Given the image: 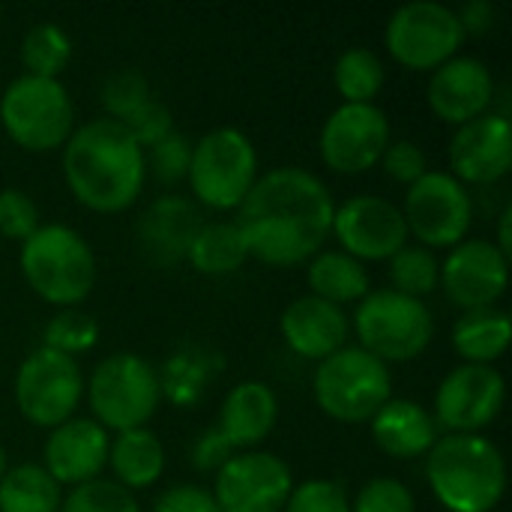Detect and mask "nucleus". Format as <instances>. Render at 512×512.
I'll return each instance as SVG.
<instances>
[{"mask_svg":"<svg viewBox=\"0 0 512 512\" xmlns=\"http://www.w3.org/2000/svg\"><path fill=\"white\" fill-rule=\"evenodd\" d=\"M333 210L336 201L318 174L279 165L258 174L234 222L252 258L270 267H297L312 261L327 243Z\"/></svg>","mask_w":512,"mask_h":512,"instance_id":"f257e3e1","label":"nucleus"},{"mask_svg":"<svg viewBox=\"0 0 512 512\" xmlns=\"http://www.w3.org/2000/svg\"><path fill=\"white\" fill-rule=\"evenodd\" d=\"M63 150V180L78 204L96 213L129 210L144 183V150L111 117H93L72 129Z\"/></svg>","mask_w":512,"mask_h":512,"instance_id":"f03ea898","label":"nucleus"},{"mask_svg":"<svg viewBox=\"0 0 512 512\" xmlns=\"http://www.w3.org/2000/svg\"><path fill=\"white\" fill-rule=\"evenodd\" d=\"M426 480L447 512H495L507 495V459L486 435H441Z\"/></svg>","mask_w":512,"mask_h":512,"instance_id":"7ed1b4c3","label":"nucleus"},{"mask_svg":"<svg viewBox=\"0 0 512 512\" xmlns=\"http://www.w3.org/2000/svg\"><path fill=\"white\" fill-rule=\"evenodd\" d=\"M21 273L36 297L57 309L81 306L96 285V255L69 225H39L18 252Z\"/></svg>","mask_w":512,"mask_h":512,"instance_id":"20e7f679","label":"nucleus"},{"mask_svg":"<svg viewBox=\"0 0 512 512\" xmlns=\"http://www.w3.org/2000/svg\"><path fill=\"white\" fill-rule=\"evenodd\" d=\"M357 345L381 363L417 360L435 339V315L426 300L393 288H372L354 309Z\"/></svg>","mask_w":512,"mask_h":512,"instance_id":"39448f33","label":"nucleus"},{"mask_svg":"<svg viewBox=\"0 0 512 512\" xmlns=\"http://www.w3.org/2000/svg\"><path fill=\"white\" fill-rule=\"evenodd\" d=\"M84 399L93 420L111 435L141 429L153 420L162 399L156 369L132 351L105 357L90 378H84Z\"/></svg>","mask_w":512,"mask_h":512,"instance_id":"423d86ee","label":"nucleus"},{"mask_svg":"<svg viewBox=\"0 0 512 512\" xmlns=\"http://www.w3.org/2000/svg\"><path fill=\"white\" fill-rule=\"evenodd\" d=\"M312 396L318 408L339 423H369L378 408L393 399V375L387 363L360 345H345L315 366Z\"/></svg>","mask_w":512,"mask_h":512,"instance_id":"0eeeda50","label":"nucleus"},{"mask_svg":"<svg viewBox=\"0 0 512 512\" xmlns=\"http://www.w3.org/2000/svg\"><path fill=\"white\" fill-rule=\"evenodd\" d=\"M3 132L30 153H48L66 144L75 129V105L60 78L21 72L0 96Z\"/></svg>","mask_w":512,"mask_h":512,"instance_id":"6e6552de","label":"nucleus"},{"mask_svg":"<svg viewBox=\"0 0 512 512\" xmlns=\"http://www.w3.org/2000/svg\"><path fill=\"white\" fill-rule=\"evenodd\" d=\"M189 189L210 210H237L258 180V153L246 132L219 126L192 141Z\"/></svg>","mask_w":512,"mask_h":512,"instance_id":"1a4fd4ad","label":"nucleus"},{"mask_svg":"<svg viewBox=\"0 0 512 512\" xmlns=\"http://www.w3.org/2000/svg\"><path fill=\"white\" fill-rule=\"evenodd\" d=\"M462 42L465 30L456 9L438 0H411L399 6L384 27V45L393 60L417 72H435L459 54Z\"/></svg>","mask_w":512,"mask_h":512,"instance_id":"9d476101","label":"nucleus"},{"mask_svg":"<svg viewBox=\"0 0 512 512\" xmlns=\"http://www.w3.org/2000/svg\"><path fill=\"white\" fill-rule=\"evenodd\" d=\"M84 399V372L78 360L51 348L30 351L15 372V405L39 429H54L75 417Z\"/></svg>","mask_w":512,"mask_h":512,"instance_id":"9b49d317","label":"nucleus"},{"mask_svg":"<svg viewBox=\"0 0 512 512\" xmlns=\"http://www.w3.org/2000/svg\"><path fill=\"white\" fill-rule=\"evenodd\" d=\"M399 210L405 216L408 237L432 252L462 243L474 222L471 192L450 171H426L414 180Z\"/></svg>","mask_w":512,"mask_h":512,"instance_id":"f8f14e48","label":"nucleus"},{"mask_svg":"<svg viewBox=\"0 0 512 512\" xmlns=\"http://www.w3.org/2000/svg\"><path fill=\"white\" fill-rule=\"evenodd\" d=\"M504 402L507 381L495 366L459 363L441 378L432 417L447 435H480L498 420Z\"/></svg>","mask_w":512,"mask_h":512,"instance_id":"ddd939ff","label":"nucleus"},{"mask_svg":"<svg viewBox=\"0 0 512 512\" xmlns=\"http://www.w3.org/2000/svg\"><path fill=\"white\" fill-rule=\"evenodd\" d=\"M294 483L288 462L276 453L243 450L216 471L210 492L219 512H282Z\"/></svg>","mask_w":512,"mask_h":512,"instance_id":"4468645a","label":"nucleus"},{"mask_svg":"<svg viewBox=\"0 0 512 512\" xmlns=\"http://www.w3.org/2000/svg\"><path fill=\"white\" fill-rule=\"evenodd\" d=\"M393 141L387 111L375 102H342L321 126L318 150L336 174H366Z\"/></svg>","mask_w":512,"mask_h":512,"instance_id":"2eb2a0df","label":"nucleus"},{"mask_svg":"<svg viewBox=\"0 0 512 512\" xmlns=\"http://www.w3.org/2000/svg\"><path fill=\"white\" fill-rule=\"evenodd\" d=\"M330 234L339 240L342 252L363 264L390 261L411 240L399 204L384 195H354L336 204Z\"/></svg>","mask_w":512,"mask_h":512,"instance_id":"dca6fc26","label":"nucleus"},{"mask_svg":"<svg viewBox=\"0 0 512 512\" xmlns=\"http://www.w3.org/2000/svg\"><path fill=\"white\" fill-rule=\"evenodd\" d=\"M510 282V258L486 237H465L441 261V288L462 312L495 306Z\"/></svg>","mask_w":512,"mask_h":512,"instance_id":"f3484780","label":"nucleus"},{"mask_svg":"<svg viewBox=\"0 0 512 512\" xmlns=\"http://www.w3.org/2000/svg\"><path fill=\"white\" fill-rule=\"evenodd\" d=\"M450 174L459 183L492 186L507 177L512 165V126L507 114L486 111L477 120L456 126L450 138Z\"/></svg>","mask_w":512,"mask_h":512,"instance_id":"a211bd4d","label":"nucleus"},{"mask_svg":"<svg viewBox=\"0 0 512 512\" xmlns=\"http://www.w3.org/2000/svg\"><path fill=\"white\" fill-rule=\"evenodd\" d=\"M108 444L111 435L93 417H69L54 426L42 444V468L63 486H81L108 468Z\"/></svg>","mask_w":512,"mask_h":512,"instance_id":"6ab92c4d","label":"nucleus"},{"mask_svg":"<svg viewBox=\"0 0 512 512\" xmlns=\"http://www.w3.org/2000/svg\"><path fill=\"white\" fill-rule=\"evenodd\" d=\"M426 99L435 117H441L450 126L477 120L486 111H492L495 102L492 69L480 57L456 54L432 72Z\"/></svg>","mask_w":512,"mask_h":512,"instance_id":"aec40b11","label":"nucleus"},{"mask_svg":"<svg viewBox=\"0 0 512 512\" xmlns=\"http://www.w3.org/2000/svg\"><path fill=\"white\" fill-rule=\"evenodd\" d=\"M279 330H282L285 345L297 357L321 363L324 357H330L348 345L351 318L342 306L306 294L285 306V312L279 318Z\"/></svg>","mask_w":512,"mask_h":512,"instance_id":"412c9836","label":"nucleus"},{"mask_svg":"<svg viewBox=\"0 0 512 512\" xmlns=\"http://www.w3.org/2000/svg\"><path fill=\"white\" fill-rule=\"evenodd\" d=\"M279 420V399L264 381H240L234 384L219 408L216 429L234 453L258 450L261 441L270 438Z\"/></svg>","mask_w":512,"mask_h":512,"instance_id":"4be33fe9","label":"nucleus"},{"mask_svg":"<svg viewBox=\"0 0 512 512\" xmlns=\"http://www.w3.org/2000/svg\"><path fill=\"white\" fill-rule=\"evenodd\" d=\"M198 228L201 219L192 201L180 195H162L144 210L138 222V246L150 264L171 267L180 258H186Z\"/></svg>","mask_w":512,"mask_h":512,"instance_id":"5701e85b","label":"nucleus"},{"mask_svg":"<svg viewBox=\"0 0 512 512\" xmlns=\"http://www.w3.org/2000/svg\"><path fill=\"white\" fill-rule=\"evenodd\" d=\"M372 441L390 459H426V453L438 444L441 429L432 411L414 399H387L378 414L369 420Z\"/></svg>","mask_w":512,"mask_h":512,"instance_id":"b1692460","label":"nucleus"},{"mask_svg":"<svg viewBox=\"0 0 512 512\" xmlns=\"http://www.w3.org/2000/svg\"><path fill=\"white\" fill-rule=\"evenodd\" d=\"M108 468L123 489H147L165 471V447L147 426L117 432L108 444Z\"/></svg>","mask_w":512,"mask_h":512,"instance_id":"393cba45","label":"nucleus"},{"mask_svg":"<svg viewBox=\"0 0 512 512\" xmlns=\"http://www.w3.org/2000/svg\"><path fill=\"white\" fill-rule=\"evenodd\" d=\"M510 339V318L495 306L462 312L450 333L453 351L462 357V363L474 366H495V360H501L510 348Z\"/></svg>","mask_w":512,"mask_h":512,"instance_id":"a878e982","label":"nucleus"},{"mask_svg":"<svg viewBox=\"0 0 512 512\" xmlns=\"http://www.w3.org/2000/svg\"><path fill=\"white\" fill-rule=\"evenodd\" d=\"M306 282L312 297H321L327 303H336L345 309V303H360L372 291V279L363 261L351 258L348 252H318L312 261H306Z\"/></svg>","mask_w":512,"mask_h":512,"instance_id":"bb28decb","label":"nucleus"},{"mask_svg":"<svg viewBox=\"0 0 512 512\" xmlns=\"http://www.w3.org/2000/svg\"><path fill=\"white\" fill-rule=\"evenodd\" d=\"M186 261L204 276L237 273L249 261V249L237 222H201L189 243Z\"/></svg>","mask_w":512,"mask_h":512,"instance_id":"cd10ccee","label":"nucleus"},{"mask_svg":"<svg viewBox=\"0 0 512 512\" xmlns=\"http://www.w3.org/2000/svg\"><path fill=\"white\" fill-rule=\"evenodd\" d=\"M60 504L63 489L36 462H21L0 480V512H60Z\"/></svg>","mask_w":512,"mask_h":512,"instance_id":"c85d7f7f","label":"nucleus"},{"mask_svg":"<svg viewBox=\"0 0 512 512\" xmlns=\"http://www.w3.org/2000/svg\"><path fill=\"white\" fill-rule=\"evenodd\" d=\"M387 78V69L381 57L372 48H348L336 57L333 66V84L342 96V102H375Z\"/></svg>","mask_w":512,"mask_h":512,"instance_id":"c756f323","label":"nucleus"},{"mask_svg":"<svg viewBox=\"0 0 512 512\" xmlns=\"http://www.w3.org/2000/svg\"><path fill=\"white\" fill-rule=\"evenodd\" d=\"M72 60V39L54 21L33 24L21 39V66L27 75L39 78H60V72Z\"/></svg>","mask_w":512,"mask_h":512,"instance_id":"7c9ffc66","label":"nucleus"},{"mask_svg":"<svg viewBox=\"0 0 512 512\" xmlns=\"http://www.w3.org/2000/svg\"><path fill=\"white\" fill-rule=\"evenodd\" d=\"M387 264H390L393 291H399V294L426 300L441 285V261H438V255L432 249H426L420 243L417 246L414 243L402 246Z\"/></svg>","mask_w":512,"mask_h":512,"instance_id":"2f4dec72","label":"nucleus"},{"mask_svg":"<svg viewBox=\"0 0 512 512\" xmlns=\"http://www.w3.org/2000/svg\"><path fill=\"white\" fill-rule=\"evenodd\" d=\"M96 342H99V321L90 312H81L78 306L54 312L42 330V348H51L72 360H78V354H87Z\"/></svg>","mask_w":512,"mask_h":512,"instance_id":"473e14b6","label":"nucleus"},{"mask_svg":"<svg viewBox=\"0 0 512 512\" xmlns=\"http://www.w3.org/2000/svg\"><path fill=\"white\" fill-rule=\"evenodd\" d=\"M60 512H141V504L120 483L96 477L90 483L72 486L69 495H63Z\"/></svg>","mask_w":512,"mask_h":512,"instance_id":"72a5a7b5","label":"nucleus"},{"mask_svg":"<svg viewBox=\"0 0 512 512\" xmlns=\"http://www.w3.org/2000/svg\"><path fill=\"white\" fill-rule=\"evenodd\" d=\"M153 99L150 81L138 72V69H117L105 78L102 84V105H105V117L123 123L129 120L141 105H147Z\"/></svg>","mask_w":512,"mask_h":512,"instance_id":"f704fd0d","label":"nucleus"},{"mask_svg":"<svg viewBox=\"0 0 512 512\" xmlns=\"http://www.w3.org/2000/svg\"><path fill=\"white\" fill-rule=\"evenodd\" d=\"M189 162H192V138L183 135V132H177V129L171 135H165L159 144H153L150 150H144L147 174H153L162 183L186 180Z\"/></svg>","mask_w":512,"mask_h":512,"instance_id":"c9c22d12","label":"nucleus"},{"mask_svg":"<svg viewBox=\"0 0 512 512\" xmlns=\"http://www.w3.org/2000/svg\"><path fill=\"white\" fill-rule=\"evenodd\" d=\"M282 512H351V498L336 480H303L294 483V492Z\"/></svg>","mask_w":512,"mask_h":512,"instance_id":"e433bc0d","label":"nucleus"},{"mask_svg":"<svg viewBox=\"0 0 512 512\" xmlns=\"http://www.w3.org/2000/svg\"><path fill=\"white\" fill-rule=\"evenodd\" d=\"M351 512H417V498L402 480L375 477L357 492Z\"/></svg>","mask_w":512,"mask_h":512,"instance_id":"4c0bfd02","label":"nucleus"},{"mask_svg":"<svg viewBox=\"0 0 512 512\" xmlns=\"http://www.w3.org/2000/svg\"><path fill=\"white\" fill-rule=\"evenodd\" d=\"M39 207L21 189H0V234L6 240L24 243L39 228Z\"/></svg>","mask_w":512,"mask_h":512,"instance_id":"58836bf2","label":"nucleus"},{"mask_svg":"<svg viewBox=\"0 0 512 512\" xmlns=\"http://www.w3.org/2000/svg\"><path fill=\"white\" fill-rule=\"evenodd\" d=\"M378 165L384 168L387 177H393V180H399L405 186H411L414 180H420L429 171V159H426L423 147L414 144V141H408V138L390 141Z\"/></svg>","mask_w":512,"mask_h":512,"instance_id":"ea45409f","label":"nucleus"},{"mask_svg":"<svg viewBox=\"0 0 512 512\" xmlns=\"http://www.w3.org/2000/svg\"><path fill=\"white\" fill-rule=\"evenodd\" d=\"M123 126L129 129V135L138 141L141 150H150L153 144H159L165 135L174 132V117H171V111L153 96V99H150L147 105H141L129 120H123Z\"/></svg>","mask_w":512,"mask_h":512,"instance_id":"a19ab883","label":"nucleus"},{"mask_svg":"<svg viewBox=\"0 0 512 512\" xmlns=\"http://www.w3.org/2000/svg\"><path fill=\"white\" fill-rule=\"evenodd\" d=\"M153 512H219V507L210 489H201L195 483H180L156 498Z\"/></svg>","mask_w":512,"mask_h":512,"instance_id":"79ce46f5","label":"nucleus"},{"mask_svg":"<svg viewBox=\"0 0 512 512\" xmlns=\"http://www.w3.org/2000/svg\"><path fill=\"white\" fill-rule=\"evenodd\" d=\"M231 456H234V450L225 444V438H222L219 429L213 426V429H207V432L198 438V444H195V450H192V465L201 468V471H219Z\"/></svg>","mask_w":512,"mask_h":512,"instance_id":"37998d69","label":"nucleus"},{"mask_svg":"<svg viewBox=\"0 0 512 512\" xmlns=\"http://www.w3.org/2000/svg\"><path fill=\"white\" fill-rule=\"evenodd\" d=\"M456 15H459V24H462L465 36L468 33H486L495 24V6L489 0H471L462 9H456Z\"/></svg>","mask_w":512,"mask_h":512,"instance_id":"c03bdc74","label":"nucleus"},{"mask_svg":"<svg viewBox=\"0 0 512 512\" xmlns=\"http://www.w3.org/2000/svg\"><path fill=\"white\" fill-rule=\"evenodd\" d=\"M510 222H512V207H504L501 210V216H498V240H492L507 258L512 255V231H510Z\"/></svg>","mask_w":512,"mask_h":512,"instance_id":"a18cd8bd","label":"nucleus"},{"mask_svg":"<svg viewBox=\"0 0 512 512\" xmlns=\"http://www.w3.org/2000/svg\"><path fill=\"white\" fill-rule=\"evenodd\" d=\"M9 471V459H6V450L0 447V480H3V474Z\"/></svg>","mask_w":512,"mask_h":512,"instance_id":"49530a36","label":"nucleus"},{"mask_svg":"<svg viewBox=\"0 0 512 512\" xmlns=\"http://www.w3.org/2000/svg\"><path fill=\"white\" fill-rule=\"evenodd\" d=\"M0 18H3V9H0Z\"/></svg>","mask_w":512,"mask_h":512,"instance_id":"de8ad7c7","label":"nucleus"}]
</instances>
